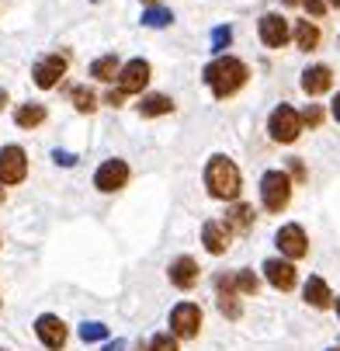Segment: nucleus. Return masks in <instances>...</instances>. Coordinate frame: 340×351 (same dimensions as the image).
Returning a JSON list of instances; mask_svg holds the SVG:
<instances>
[{"label":"nucleus","instance_id":"1","mask_svg":"<svg viewBox=\"0 0 340 351\" xmlns=\"http://www.w3.org/2000/svg\"><path fill=\"white\" fill-rule=\"evenodd\" d=\"M202 80L212 87L215 97H233L236 90L247 87L250 66L243 63V60H236V56H215V60L202 70Z\"/></svg>","mask_w":340,"mask_h":351},{"label":"nucleus","instance_id":"2","mask_svg":"<svg viewBox=\"0 0 340 351\" xmlns=\"http://www.w3.org/2000/svg\"><path fill=\"white\" fill-rule=\"evenodd\" d=\"M205 188L212 198H222V202H236L239 198V188H243V178H239V167L229 160V157H212L209 167H205Z\"/></svg>","mask_w":340,"mask_h":351},{"label":"nucleus","instance_id":"3","mask_svg":"<svg viewBox=\"0 0 340 351\" xmlns=\"http://www.w3.org/2000/svg\"><path fill=\"white\" fill-rule=\"evenodd\" d=\"M261 202L267 213H281L291 202V178L285 171H267L261 178Z\"/></svg>","mask_w":340,"mask_h":351},{"label":"nucleus","instance_id":"4","mask_svg":"<svg viewBox=\"0 0 340 351\" xmlns=\"http://www.w3.org/2000/svg\"><path fill=\"white\" fill-rule=\"evenodd\" d=\"M267 132L274 143H296L299 132H302V122H299V112L291 108V105H278L271 115H267Z\"/></svg>","mask_w":340,"mask_h":351},{"label":"nucleus","instance_id":"5","mask_svg":"<svg viewBox=\"0 0 340 351\" xmlns=\"http://www.w3.org/2000/svg\"><path fill=\"white\" fill-rule=\"evenodd\" d=\"M66 70H70V60H66L63 53H49V56H42V60L31 66V80H35V87H42V90H53V87L66 77Z\"/></svg>","mask_w":340,"mask_h":351},{"label":"nucleus","instance_id":"6","mask_svg":"<svg viewBox=\"0 0 340 351\" xmlns=\"http://www.w3.org/2000/svg\"><path fill=\"white\" fill-rule=\"evenodd\" d=\"M170 330H174V337H184V341L198 337V330H202V306L198 303H177L170 310Z\"/></svg>","mask_w":340,"mask_h":351},{"label":"nucleus","instance_id":"7","mask_svg":"<svg viewBox=\"0 0 340 351\" xmlns=\"http://www.w3.org/2000/svg\"><path fill=\"white\" fill-rule=\"evenodd\" d=\"M274 243H278V250L285 254V261H299V258L309 254V240H306V230H302L299 223H285V226L278 230Z\"/></svg>","mask_w":340,"mask_h":351},{"label":"nucleus","instance_id":"8","mask_svg":"<svg viewBox=\"0 0 340 351\" xmlns=\"http://www.w3.org/2000/svg\"><path fill=\"white\" fill-rule=\"evenodd\" d=\"M28 178V154L21 146L0 149V184H21Z\"/></svg>","mask_w":340,"mask_h":351},{"label":"nucleus","instance_id":"9","mask_svg":"<svg viewBox=\"0 0 340 351\" xmlns=\"http://www.w3.org/2000/svg\"><path fill=\"white\" fill-rule=\"evenodd\" d=\"M125 184H129V164L118 160V157L105 160L101 167H97V174H94V188H97V191H105V195L122 191Z\"/></svg>","mask_w":340,"mask_h":351},{"label":"nucleus","instance_id":"10","mask_svg":"<svg viewBox=\"0 0 340 351\" xmlns=\"http://www.w3.org/2000/svg\"><path fill=\"white\" fill-rule=\"evenodd\" d=\"M35 334H38V341H42L49 351H63L66 341H70V330H66V324H63L56 313H42V317L35 320Z\"/></svg>","mask_w":340,"mask_h":351},{"label":"nucleus","instance_id":"11","mask_svg":"<svg viewBox=\"0 0 340 351\" xmlns=\"http://www.w3.org/2000/svg\"><path fill=\"white\" fill-rule=\"evenodd\" d=\"M150 73H153V66L146 63V60H129L122 70H118V90L122 94H142L146 90V84H150Z\"/></svg>","mask_w":340,"mask_h":351},{"label":"nucleus","instance_id":"12","mask_svg":"<svg viewBox=\"0 0 340 351\" xmlns=\"http://www.w3.org/2000/svg\"><path fill=\"white\" fill-rule=\"evenodd\" d=\"M257 32H261V42L267 45V49H281L288 38H291V28H288V18L285 14H264L261 21H257Z\"/></svg>","mask_w":340,"mask_h":351},{"label":"nucleus","instance_id":"13","mask_svg":"<svg viewBox=\"0 0 340 351\" xmlns=\"http://www.w3.org/2000/svg\"><path fill=\"white\" fill-rule=\"evenodd\" d=\"M264 278L278 289V292H291L296 289V265L291 261H285V258H267L264 261Z\"/></svg>","mask_w":340,"mask_h":351},{"label":"nucleus","instance_id":"14","mask_svg":"<svg viewBox=\"0 0 340 351\" xmlns=\"http://www.w3.org/2000/svg\"><path fill=\"white\" fill-rule=\"evenodd\" d=\"M170 282L177 285V289H194V285H198V275H202V268H198V261H194V258H187V254H181V258H174L170 261Z\"/></svg>","mask_w":340,"mask_h":351},{"label":"nucleus","instance_id":"15","mask_svg":"<svg viewBox=\"0 0 340 351\" xmlns=\"http://www.w3.org/2000/svg\"><path fill=\"white\" fill-rule=\"evenodd\" d=\"M302 90L309 94V97H319V94H326L330 87H333V70L330 66H323V63H316V66H309V70H302Z\"/></svg>","mask_w":340,"mask_h":351},{"label":"nucleus","instance_id":"16","mask_svg":"<svg viewBox=\"0 0 340 351\" xmlns=\"http://www.w3.org/2000/svg\"><path fill=\"white\" fill-rule=\"evenodd\" d=\"M202 243H205L209 254H226L229 243H233V233H229L219 219H209V223L202 226Z\"/></svg>","mask_w":340,"mask_h":351},{"label":"nucleus","instance_id":"17","mask_svg":"<svg viewBox=\"0 0 340 351\" xmlns=\"http://www.w3.org/2000/svg\"><path fill=\"white\" fill-rule=\"evenodd\" d=\"M254 216H257V213H254V206H247V202H236V206L226 213L222 226H226L229 233H233V230H236V233H250V226H254Z\"/></svg>","mask_w":340,"mask_h":351},{"label":"nucleus","instance_id":"18","mask_svg":"<svg viewBox=\"0 0 340 351\" xmlns=\"http://www.w3.org/2000/svg\"><path fill=\"white\" fill-rule=\"evenodd\" d=\"M302 299H306L313 310H326V306L333 303V292H330V285H326L319 275H313V278L306 282V289H302Z\"/></svg>","mask_w":340,"mask_h":351},{"label":"nucleus","instance_id":"19","mask_svg":"<svg viewBox=\"0 0 340 351\" xmlns=\"http://www.w3.org/2000/svg\"><path fill=\"white\" fill-rule=\"evenodd\" d=\"M174 112V97L167 94H142L139 97V115L142 119H160V115H170Z\"/></svg>","mask_w":340,"mask_h":351},{"label":"nucleus","instance_id":"20","mask_svg":"<svg viewBox=\"0 0 340 351\" xmlns=\"http://www.w3.org/2000/svg\"><path fill=\"white\" fill-rule=\"evenodd\" d=\"M45 119H49L45 105H35V101H28V105H18V108H14V122H18L21 129H35V125H42Z\"/></svg>","mask_w":340,"mask_h":351},{"label":"nucleus","instance_id":"21","mask_svg":"<svg viewBox=\"0 0 340 351\" xmlns=\"http://www.w3.org/2000/svg\"><path fill=\"white\" fill-rule=\"evenodd\" d=\"M118 70H122V63H118L115 53H108V56H101V60H94V63H90V77H94V80H101V84H112V80L118 77Z\"/></svg>","mask_w":340,"mask_h":351},{"label":"nucleus","instance_id":"22","mask_svg":"<svg viewBox=\"0 0 340 351\" xmlns=\"http://www.w3.org/2000/svg\"><path fill=\"white\" fill-rule=\"evenodd\" d=\"M296 45L302 49V53L319 49V28L313 21H296Z\"/></svg>","mask_w":340,"mask_h":351},{"label":"nucleus","instance_id":"23","mask_svg":"<svg viewBox=\"0 0 340 351\" xmlns=\"http://www.w3.org/2000/svg\"><path fill=\"white\" fill-rule=\"evenodd\" d=\"M70 101H73V108H77L80 115H94V112H97V94H94L90 87H73V90H70Z\"/></svg>","mask_w":340,"mask_h":351},{"label":"nucleus","instance_id":"24","mask_svg":"<svg viewBox=\"0 0 340 351\" xmlns=\"http://www.w3.org/2000/svg\"><path fill=\"white\" fill-rule=\"evenodd\" d=\"M233 285H236V292H239V295H257V289H261V278H257L250 268H239V271L233 275Z\"/></svg>","mask_w":340,"mask_h":351},{"label":"nucleus","instance_id":"25","mask_svg":"<svg viewBox=\"0 0 340 351\" xmlns=\"http://www.w3.org/2000/svg\"><path fill=\"white\" fill-rule=\"evenodd\" d=\"M170 21H174L170 8H160V4H157V8H146V11H142V25H146V28H167Z\"/></svg>","mask_w":340,"mask_h":351},{"label":"nucleus","instance_id":"26","mask_svg":"<svg viewBox=\"0 0 340 351\" xmlns=\"http://www.w3.org/2000/svg\"><path fill=\"white\" fill-rule=\"evenodd\" d=\"M229 42H233V28H229V25H219V28L212 32V53H215V56H226Z\"/></svg>","mask_w":340,"mask_h":351},{"label":"nucleus","instance_id":"27","mask_svg":"<svg viewBox=\"0 0 340 351\" xmlns=\"http://www.w3.org/2000/svg\"><path fill=\"white\" fill-rule=\"evenodd\" d=\"M80 337H83L87 344H97V341L108 337V327H105V324H83V327H80Z\"/></svg>","mask_w":340,"mask_h":351},{"label":"nucleus","instance_id":"28","mask_svg":"<svg viewBox=\"0 0 340 351\" xmlns=\"http://www.w3.org/2000/svg\"><path fill=\"white\" fill-rule=\"evenodd\" d=\"M146 351H181V348H177V337L174 334H157L150 344H146Z\"/></svg>","mask_w":340,"mask_h":351},{"label":"nucleus","instance_id":"29","mask_svg":"<svg viewBox=\"0 0 340 351\" xmlns=\"http://www.w3.org/2000/svg\"><path fill=\"white\" fill-rule=\"evenodd\" d=\"M299 122L309 125V129H316V125L323 122V108H319V105H306V108L299 112Z\"/></svg>","mask_w":340,"mask_h":351},{"label":"nucleus","instance_id":"30","mask_svg":"<svg viewBox=\"0 0 340 351\" xmlns=\"http://www.w3.org/2000/svg\"><path fill=\"white\" fill-rule=\"evenodd\" d=\"M53 160L60 167H77V154H66V149H53Z\"/></svg>","mask_w":340,"mask_h":351},{"label":"nucleus","instance_id":"31","mask_svg":"<svg viewBox=\"0 0 340 351\" xmlns=\"http://www.w3.org/2000/svg\"><path fill=\"white\" fill-rule=\"evenodd\" d=\"M302 8H306L313 18H323V14H326V0H302Z\"/></svg>","mask_w":340,"mask_h":351},{"label":"nucleus","instance_id":"32","mask_svg":"<svg viewBox=\"0 0 340 351\" xmlns=\"http://www.w3.org/2000/svg\"><path fill=\"white\" fill-rule=\"evenodd\" d=\"M288 178H296V181H306V167H302V160L296 157V160H291V174Z\"/></svg>","mask_w":340,"mask_h":351},{"label":"nucleus","instance_id":"33","mask_svg":"<svg viewBox=\"0 0 340 351\" xmlns=\"http://www.w3.org/2000/svg\"><path fill=\"white\" fill-rule=\"evenodd\" d=\"M105 101H108V105H115V108H118V105H122V101H125V94H122V90H108V97H105Z\"/></svg>","mask_w":340,"mask_h":351},{"label":"nucleus","instance_id":"34","mask_svg":"<svg viewBox=\"0 0 340 351\" xmlns=\"http://www.w3.org/2000/svg\"><path fill=\"white\" fill-rule=\"evenodd\" d=\"M330 115H333V119H337V122H340V94H337V97H333V105H330Z\"/></svg>","mask_w":340,"mask_h":351},{"label":"nucleus","instance_id":"35","mask_svg":"<svg viewBox=\"0 0 340 351\" xmlns=\"http://www.w3.org/2000/svg\"><path fill=\"white\" fill-rule=\"evenodd\" d=\"M105 351H125V341H115V344H108Z\"/></svg>","mask_w":340,"mask_h":351},{"label":"nucleus","instance_id":"36","mask_svg":"<svg viewBox=\"0 0 340 351\" xmlns=\"http://www.w3.org/2000/svg\"><path fill=\"white\" fill-rule=\"evenodd\" d=\"M4 108H8V90L0 87V112H4Z\"/></svg>","mask_w":340,"mask_h":351},{"label":"nucleus","instance_id":"37","mask_svg":"<svg viewBox=\"0 0 340 351\" xmlns=\"http://www.w3.org/2000/svg\"><path fill=\"white\" fill-rule=\"evenodd\" d=\"M142 4H146V8H157V4H160V0H142Z\"/></svg>","mask_w":340,"mask_h":351},{"label":"nucleus","instance_id":"38","mask_svg":"<svg viewBox=\"0 0 340 351\" xmlns=\"http://www.w3.org/2000/svg\"><path fill=\"white\" fill-rule=\"evenodd\" d=\"M326 4H333V8H340V0H326Z\"/></svg>","mask_w":340,"mask_h":351},{"label":"nucleus","instance_id":"39","mask_svg":"<svg viewBox=\"0 0 340 351\" xmlns=\"http://www.w3.org/2000/svg\"><path fill=\"white\" fill-rule=\"evenodd\" d=\"M337 317H340V295H337Z\"/></svg>","mask_w":340,"mask_h":351},{"label":"nucleus","instance_id":"40","mask_svg":"<svg viewBox=\"0 0 340 351\" xmlns=\"http://www.w3.org/2000/svg\"><path fill=\"white\" fill-rule=\"evenodd\" d=\"M0 202H4V188H0Z\"/></svg>","mask_w":340,"mask_h":351},{"label":"nucleus","instance_id":"41","mask_svg":"<svg viewBox=\"0 0 340 351\" xmlns=\"http://www.w3.org/2000/svg\"><path fill=\"white\" fill-rule=\"evenodd\" d=\"M135 351H146V344H139V348H135Z\"/></svg>","mask_w":340,"mask_h":351},{"label":"nucleus","instance_id":"42","mask_svg":"<svg viewBox=\"0 0 340 351\" xmlns=\"http://www.w3.org/2000/svg\"><path fill=\"white\" fill-rule=\"evenodd\" d=\"M330 351H340V348H330Z\"/></svg>","mask_w":340,"mask_h":351},{"label":"nucleus","instance_id":"43","mask_svg":"<svg viewBox=\"0 0 340 351\" xmlns=\"http://www.w3.org/2000/svg\"><path fill=\"white\" fill-rule=\"evenodd\" d=\"M0 351H8V348H0Z\"/></svg>","mask_w":340,"mask_h":351},{"label":"nucleus","instance_id":"44","mask_svg":"<svg viewBox=\"0 0 340 351\" xmlns=\"http://www.w3.org/2000/svg\"><path fill=\"white\" fill-rule=\"evenodd\" d=\"M291 4H296V0H291Z\"/></svg>","mask_w":340,"mask_h":351},{"label":"nucleus","instance_id":"45","mask_svg":"<svg viewBox=\"0 0 340 351\" xmlns=\"http://www.w3.org/2000/svg\"><path fill=\"white\" fill-rule=\"evenodd\" d=\"M94 4H97V0H94Z\"/></svg>","mask_w":340,"mask_h":351}]
</instances>
